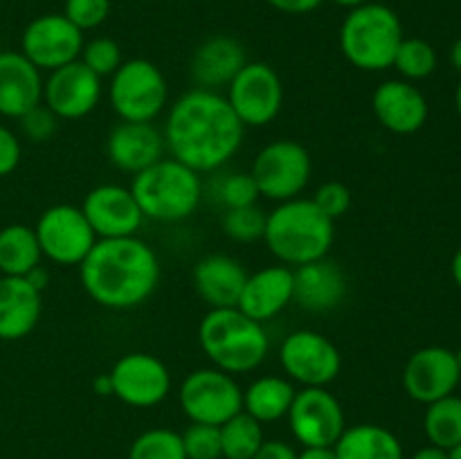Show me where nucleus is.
Wrapping results in <instances>:
<instances>
[{"label": "nucleus", "instance_id": "f257e3e1", "mask_svg": "<svg viewBox=\"0 0 461 459\" xmlns=\"http://www.w3.org/2000/svg\"><path fill=\"white\" fill-rule=\"evenodd\" d=\"M246 126L219 90L192 88L180 94L167 112L165 148L174 160L196 174L228 165L243 144Z\"/></svg>", "mask_w": 461, "mask_h": 459}, {"label": "nucleus", "instance_id": "f03ea898", "mask_svg": "<svg viewBox=\"0 0 461 459\" xmlns=\"http://www.w3.org/2000/svg\"><path fill=\"white\" fill-rule=\"evenodd\" d=\"M86 295L104 309L126 310L144 304L160 282V261L147 241L135 237L97 238L79 264Z\"/></svg>", "mask_w": 461, "mask_h": 459}, {"label": "nucleus", "instance_id": "7ed1b4c3", "mask_svg": "<svg viewBox=\"0 0 461 459\" xmlns=\"http://www.w3.org/2000/svg\"><path fill=\"white\" fill-rule=\"evenodd\" d=\"M336 238V220L329 219L311 198L277 202L266 216L264 241L288 268L324 259Z\"/></svg>", "mask_w": 461, "mask_h": 459}, {"label": "nucleus", "instance_id": "20e7f679", "mask_svg": "<svg viewBox=\"0 0 461 459\" xmlns=\"http://www.w3.org/2000/svg\"><path fill=\"white\" fill-rule=\"evenodd\" d=\"M198 345L212 367L237 376L261 367L270 349L264 324L246 313L230 309H210L198 324Z\"/></svg>", "mask_w": 461, "mask_h": 459}, {"label": "nucleus", "instance_id": "39448f33", "mask_svg": "<svg viewBox=\"0 0 461 459\" xmlns=\"http://www.w3.org/2000/svg\"><path fill=\"white\" fill-rule=\"evenodd\" d=\"M131 192L144 219L178 223L196 214L203 198V183L201 174L169 156L135 174Z\"/></svg>", "mask_w": 461, "mask_h": 459}, {"label": "nucleus", "instance_id": "423d86ee", "mask_svg": "<svg viewBox=\"0 0 461 459\" xmlns=\"http://www.w3.org/2000/svg\"><path fill=\"white\" fill-rule=\"evenodd\" d=\"M403 39L401 18L383 3H365L349 9L340 27L342 54L363 72H383L392 68Z\"/></svg>", "mask_w": 461, "mask_h": 459}, {"label": "nucleus", "instance_id": "0eeeda50", "mask_svg": "<svg viewBox=\"0 0 461 459\" xmlns=\"http://www.w3.org/2000/svg\"><path fill=\"white\" fill-rule=\"evenodd\" d=\"M108 102L122 122H153L169 102V84L149 58H129L108 84Z\"/></svg>", "mask_w": 461, "mask_h": 459}, {"label": "nucleus", "instance_id": "6e6552de", "mask_svg": "<svg viewBox=\"0 0 461 459\" xmlns=\"http://www.w3.org/2000/svg\"><path fill=\"white\" fill-rule=\"evenodd\" d=\"M313 174V160L309 148L295 140L268 142L252 162L250 176L264 198L275 202L302 196Z\"/></svg>", "mask_w": 461, "mask_h": 459}, {"label": "nucleus", "instance_id": "1a4fd4ad", "mask_svg": "<svg viewBox=\"0 0 461 459\" xmlns=\"http://www.w3.org/2000/svg\"><path fill=\"white\" fill-rule=\"evenodd\" d=\"M178 400L192 423L223 426L243 410V390L230 374L203 367L183 378Z\"/></svg>", "mask_w": 461, "mask_h": 459}, {"label": "nucleus", "instance_id": "9d476101", "mask_svg": "<svg viewBox=\"0 0 461 459\" xmlns=\"http://www.w3.org/2000/svg\"><path fill=\"white\" fill-rule=\"evenodd\" d=\"M228 102L246 129L270 124L282 112L284 84L275 68L264 61H248L228 86Z\"/></svg>", "mask_w": 461, "mask_h": 459}, {"label": "nucleus", "instance_id": "9b49d317", "mask_svg": "<svg viewBox=\"0 0 461 459\" xmlns=\"http://www.w3.org/2000/svg\"><path fill=\"white\" fill-rule=\"evenodd\" d=\"M279 363L288 381L302 387H327L340 376V349L327 336L311 328H300L284 338Z\"/></svg>", "mask_w": 461, "mask_h": 459}, {"label": "nucleus", "instance_id": "f8f14e48", "mask_svg": "<svg viewBox=\"0 0 461 459\" xmlns=\"http://www.w3.org/2000/svg\"><path fill=\"white\" fill-rule=\"evenodd\" d=\"M34 232L41 255L57 266H79L97 243L88 219L75 205L48 207L36 220Z\"/></svg>", "mask_w": 461, "mask_h": 459}, {"label": "nucleus", "instance_id": "ddd939ff", "mask_svg": "<svg viewBox=\"0 0 461 459\" xmlns=\"http://www.w3.org/2000/svg\"><path fill=\"white\" fill-rule=\"evenodd\" d=\"M293 436L304 448L336 446L345 432V410L327 387H302L286 414Z\"/></svg>", "mask_w": 461, "mask_h": 459}, {"label": "nucleus", "instance_id": "4468645a", "mask_svg": "<svg viewBox=\"0 0 461 459\" xmlns=\"http://www.w3.org/2000/svg\"><path fill=\"white\" fill-rule=\"evenodd\" d=\"M113 396L131 408L160 405L171 392V374L158 356L144 351L124 354L111 372Z\"/></svg>", "mask_w": 461, "mask_h": 459}, {"label": "nucleus", "instance_id": "2eb2a0df", "mask_svg": "<svg viewBox=\"0 0 461 459\" xmlns=\"http://www.w3.org/2000/svg\"><path fill=\"white\" fill-rule=\"evenodd\" d=\"M84 43V32L72 25L63 14H43L23 32L21 52L41 72H52L77 61Z\"/></svg>", "mask_w": 461, "mask_h": 459}, {"label": "nucleus", "instance_id": "dca6fc26", "mask_svg": "<svg viewBox=\"0 0 461 459\" xmlns=\"http://www.w3.org/2000/svg\"><path fill=\"white\" fill-rule=\"evenodd\" d=\"M102 94V79L79 58L48 72L43 79V104L59 120H84L99 106Z\"/></svg>", "mask_w": 461, "mask_h": 459}, {"label": "nucleus", "instance_id": "f3484780", "mask_svg": "<svg viewBox=\"0 0 461 459\" xmlns=\"http://www.w3.org/2000/svg\"><path fill=\"white\" fill-rule=\"evenodd\" d=\"M461 381L457 356L448 346H423L408 358L403 367V390L417 403H435L455 394Z\"/></svg>", "mask_w": 461, "mask_h": 459}, {"label": "nucleus", "instance_id": "a211bd4d", "mask_svg": "<svg viewBox=\"0 0 461 459\" xmlns=\"http://www.w3.org/2000/svg\"><path fill=\"white\" fill-rule=\"evenodd\" d=\"M81 212L97 238L135 237L144 216L131 187L106 183L86 194Z\"/></svg>", "mask_w": 461, "mask_h": 459}, {"label": "nucleus", "instance_id": "6ab92c4d", "mask_svg": "<svg viewBox=\"0 0 461 459\" xmlns=\"http://www.w3.org/2000/svg\"><path fill=\"white\" fill-rule=\"evenodd\" d=\"M374 117L394 135H412L428 122V99L412 81L387 79L372 94Z\"/></svg>", "mask_w": 461, "mask_h": 459}, {"label": "nucleus", "instance_id": "aec40b11", "mask_svg": "<svg viewBox=\"0 0 461 459\" xmlns=\"http://www.w3.org/2000/svg\"><path fill=\"white\" fill-rule=\"evenodd\" d=\"M165 138L153 122H122L106 138V153L113 166L126 174H140L165 158Z\"/></svg>", "mask_w": 461, "mask_h": 459}, {"label": "nucleus", "instance_id": "412c9836", "mask_svg": "<svg viewBox=\"0 0 461 459\" xmlns=\"http://www.w3.org/2000/svg\"><path fill=\"white\" fill-rule=\"evenodd\" d=\"M43 104V75L23 52H0V115L21 120Z\"/></svg>", "mask_w": 461, "mask_h": 459}, {"label": "nucleus", "instance_id": "4be33fe9", "mask_svg": "<svg viewBox=\"0 0 461 459\" xmlns=\"http://www.w3.org/2000/svg\"><path fill=\"white\" fill-rule=\"evenodd\" d=\"M293 302V268L279 266H266L257 273L248 274L243 284L241 297L237 309L248 318L266 324L268 320L277 318L284 309Z\"/></svg>", "mask_w": 461, "mask_h": 459}, {"label": "nucleus", "instance_id": "5701e85b", "mask_svg": "<svg viewBox=\"0 0 461 459\" xmlns=\"http://www.w3.org/2000/svg\"><path fill=\"white\" fill-rule=\"evenodd\" d=\"M345 295V273L327 256L293 268V302H297L304 310L327 313L340 306Z\"/></svg>", "mask_w": 461, "mask_h": 459}, {"label": "nucleus", "instance_id": "b1692460", "mask_svg": "<svg viewBox=\"0 0 461 459\" xmlns=\"http://www.w3.org/2000/svg\"><path fill=\"white\" fill-rule=\"evenodd\" d=\"M246 63V48L232 36L219 34L205 39L194 50L189 72L196 88L221 90L228 88L230 81L239 75Z\"/></svg>", "mask_w": 461, "mask_h": 459}, {"label": "nucleus", "instance_id": "393cba45", "mask_svg": "<svg viewBox=\"0 0 461 459\" xmlns=\"http://www.w3.org/2000/svg\"><path fill=\"white\" fill-rule=\"evenodd\" d=\"M43 310V292L25 277L0 274V340H23L36 328Z\"/></svg>", "mask_w": 461, "mask_h": 459}, {"label": "nucleus", "instance_id": "a878e982", "mask_svg": "<svg viewBox=\"0 0 461 459\" xmlns=\"http://www.w3.org/2000/svg\"><path fill=\"white\" fill-rule=\"evenodd\" d=\"M248 273L243 264L230 255L203 256L192 273L194 288L210 309L237 306Z\"/></svg>", "mask_w": 461, "mask_h": 459}, {"label": "nucleus", "instance_id": "bb28decb", "mask_svg": "<svg viewBox=\"0 0 461 459\" xmlns=\"http://www.w3.org/2000/svg\"><path fill=\"white\" fill-rule=\"evenodd\" d=\"M333 450L338 459H403L399 436L376 423L345 428Z\"/></svg>", "mask_w": 461, "mask_h": 459}, {"label": "nucleus", "instance_id": "cd10ccee", "mask_svg": "<svg viewBox=\"0 0 461 459\" xmlns=\"http://www.w3.org/2000/svg\"><path fill=\"white\" fill-rule=\"evenodd\" d=\"M295 394L286 376H259L243 390V412L259 423H275L286 417Z\"/></svg>", "mask_w": 461, "mask_h": 459}, {"label": "nucleus", "instance_id": "c85d7f7f", "mask_svg": "<svg viewBox=\"0 0 461 459\" xmlns=\"http://www.w3.org/2000/svg\"><path fill=\"white\" fill-rule=\"evenodd\" d=\"M41 259L43 255L34 228L23 223L0 228V274L25 277L41 264Z\"/></svg>", "mask_w": 461, "mask_h": 459}, {"label": "nucleus", "instance_id": "c756f323", "mask_svg": "<svg viewBox=\"0 0 461 459\" xmlns=\"http://www.w3.org/2000/svg\"><path fill=\"white\" fill-rule=\"evenodd\" d=\"M423 430L432 446L453 450L461 444V396L450 394L444 399L428 403L423 417Z\"/></svg>", "mask_w": 461, "mask_h": 459}, {"label": "nucleus", "instance_id": "7c9ffc66", "mask_svg": "<svg viewBox=\"0 0 461 459\" xmlns=\"http://www.w3.org/2000/svg\"><path fill=\"white\" fill-rule=\"evenodd\" d=\"M223 459H252L266 441L264 423L241 410L230 421L219 426Z\"/></svg>", "mask_w": 461, "mask_h": 459}, {"label": "nucleus", "instance_id": "2f4dec72", "mask_svg": "<svg viewBox=\"0 0 461 459\" xmlns=\"http://www.w3.org/2000/svg\"><path fill=\"white\" fill-rule=\"evenodd\" d=\"M392 68H396L405 81L428 79L437 70V50L423 39H403Z\"/></svg>", "mask_w": 461, "mask_h": 459}, {"label": "nucleus", "instance_id": "473e14b6", "mask_svg": "<svg viewBox=\"0 0 461 459\" xmlns=\"http://www.w3.org/2000/svg\"><path fill=\"white\" fill-rule=\"evenodd\" d=\"M129 459H187L183 436L169 428H151L135 436Z\"/></svg>", "mask_w": 461, "mask_h": 459}, {"label": "nucleus", "instance_id": "72a5a7b5", "mask_svg": "<svg viewBox=\"0 0 461 459\" xmlns=\"http://www.w3.org/2000/svg\"><path fill=\"white\" fill-rule=\"evenodd\" d=\"M266 212L259 205L234 207L225 210L223 214V230L230 238L239 243H255L264 238L266 230Z\"/></svg>", "mask_w": 461, "mask_h": 459}, {"label": "nucleus", "instance_id": "f704fd0d", "mask_svg": "<svg viewBox=\"0 0 461 459\" xmlns=\"http://www.w3.org/2000/svg\"><path fill=\"white\" fill-rule=\"evenodd\" d=\"M79 61L88 70H93L99 79H104V76L115 75L124 58H122V48L117 45V40L108 39V36H97V39L84 43Z\"/></svg>", "mask_w": 461, "mask_h": 459}, {"label": "nucleus", "instance_id": "c9c22d12", "mask_svg": "<svg viewBox=\"0 0 461 459\" xmlns=\"http://www.w3.org/2000/svg\"><path fill=\"white\" fill-rule=\"evenodd\" d=\"M216 198L221 201V205L225 210H234V207H246L255 205L261 198L259 189H257L255 178L250 176V171H234V174L225 176L223 180L216 187Z\"/></svg>", "mask_w": 461, "mask_h": 459}, {"label": "nucleus", "instance_id": "e433bc0d", "mask_svg": "<svg viewBox=\"0 0 461 459\" xmlns=\"http://www.w3.org/2000/svg\"><path fill=\"white\" fill-rule=\"evenodd\" d=\"M183 446L187 459H221V430L219 426H207V423H189L183 432Z\"/></svg>", "mask_w": 461, "mask_h": 459}, {"label": "nucleus", "instance_id": "4c0bfd02", "mask_svg": "<svg viewBox=\"0 0 461 459\" xmlns=\"http://www.w3.org/2000/svg\"><path fill=\"white\" fill-rule=\"evenodd\" d=\"M111 12V0H66L63 16L81 32L102 25Z\"/></svg>", "mask_w": 461, "mask_h": 459}, {"label": "nucleus", "instance_id": "58836bf2", "mask_svg": "<svg viewBox=\"0 0 461 459\" xmlns=\"http://www.w3.org/2000/svg\"><path fill=\"white\" fill-rule=\"evenodd\" d=\"M311 201L324 212L331 220L342 219L347 212L351 210V189L345 183H338V180H329V183L320 184L315 189L313 198Z\"/></svg>", "mask_w": 461, "mask_h": 459}, {"label": "nucleus", "instance_id": "ea45409f", "mask_svg": "<svg viewBox=\"0 0 461 459\" xmlns=\"http://www.w3.org/2000/svg\"><path fill=\"white\" fill-rule=\"evenodd\" d=\"M18 122H21L23 135H25L30 142H45V140H50L54 133H57V126H59V117L54 115L45 104L34 106Z\"/></svg>", "mask_w": 461, "mask_h": 459}, {"label": "nucleus", "instance_id": "a19ab883", "mask_svg": "<svg viewBox=\"0 0 461 459\" xmlns=\"http://www.w3.org/2000/svg\"><path fill=\"white\" fill-rule=\"evenodd\" d=\"M23 147L18 135L12 129L0 124V178L14 174L16 166L21 165Z\"/></svg>", "mask_w": 461, "mask_h": 459}, {"label": "nucleus", "instance_id": "79ce46f5", "mask_svg": "<svg viewBox=\"0 0 461 459\" xmlns=\"http://www.w3.org/2000/svg\"><path fill=\"white\" fill-rule=\"evenodd\" d=\"M266 3L282 14L302 16V14H311L313 9H318L324 0H266Z\"/></svg>", "mask_w": 461, "mask_h": 459}, {"label": "nucleus", "instance_id": "37998d69", "mask_svg": "<svg viewBox=\"0 0 461 459\" xmlns=\"http://www.w3.org/2000/svg\"><path fill=\"white\" fill-rule=\"evenodd\" d=\"M252 459H297V453L284 441L266 439Z\"/></svg>", "mask_w": 461, "mask_h": 459}, {"label": "nucleus", "instance_id": "c03bdc74", "mask_svg": "<svg viewBox=\"0 0 461 459\" xmlns=\"http://www.w3.org/2000/svg\"><path fill=\"white\" fill-rule=\"evenodd\" d=\"M297 459H338L333 446H315V448H302Z\"/></svg>", "mask_w": 461, "mask_h": 459}, {"label": "nucleus", "instance_id": "a18cd8bd", "mask_svg": "<svg viewBox=\"0 0 461 459\" xmlns=\"http://www.w3.org/2000/svg\"><path fill=\"white\" fill-rule=\"evenodd\" d=\"M25 279L32 284V286L36 288V291L43 292L45 288H48V284H50V273L45 270V266L39 264L34 270H32V273L25 274Z\"/></svg>", "mask_w": 461, "mask_h": 459}, {"label": "nucleus", "instance_id": "49530a36", "mask_svg": "<svg viewBox=\"0 0 461 459\" xmlns=\"http://www.w3.org/2000/svg\"><path fill=\"white\" fill-rule=\"evenodd\" d=\"M412 459H450L448 450L439 448V446H426V448H419L417 453L412 454Z\"/></svg>", "mask_w": 461, "mask_h": 459}, {"label": "nucleus", "instance_id": "de8ad7c7", "mask_svg": "<svg viewBox=\"0 0 461 459\" xmlns=\"http://www.w3.org/2000/svg\"><path fill=\"white\" fill-rule=\"evenodd\" d=\"M93 392L99 396H113L111 374H99V376L93 381Z\"/></svg>", "mask_w": 461, "mask_h": 459}, {"label": "nucleus", "instance_id": "09e8293b", "mask_svg": "<svg viewBox=\"0 0 461 459\" xmlns=\"http://www.w3.org/2000/svg\"><path fill=\"white\" fill-rule=\"evenodd\" d=\"M450 273H453V279L455 284L461 288V248L457 252H455L453 256V264H450Z\"/></svg>", "mask_w": 461, "mask_h": 459}, {"label": "nucleus", "instance_id": "8fccbe9b", "mask_svg": "<svg viewBox=\"0 0 461 459\" xmlns=\"http://www.w3.org/2000/svg\"><path fill=\"white\" fill-rule=\"evenodd\" d=\"M450 63H453L455 70L461 72V36L455 40L453 48H450Z\"/></svg>", "mask_w": 461, "mask_h": 459}, {"label": "nucleus", "instance_id": "3c124183", "mask_svg": "<svg viewBox=\"0 0 461 459\" xmlns=\"http://www.w3.org/2000/svg\"><path fill=\"white\" fill-rule=\"evenodd\" d=\"M336 4H340V7H347V9H354V7H360V4L369 3V0H333Z\"/></svg>", "mask_w": 461, "mask_h": 459}, {"label": "nucleus", "instance_id": "603ef678", "mask_svg": "<svg viewBox=\"0 0 461 459\" xmlns=\"http://www.w3.org/2000/svg\"><path fill=\"white\" fill-rule=\"evenodd\" d=\"M455 108H457V112H459V117H461V79H459V84H457V90H455Z\"/></svg>", "mask_w": 461, "mask_h": 459}, {"label": "nucleus", "instance_id": "864d4df0", "mask_svg": "<svg viewBox=\"0 0 461 459\" xmlns=\"http://www.w3.org/2000/svg\"><path fill=\"white\" fill-rule=\"evenodd\" d=\"M448 454H450V459H461V444L455 446L453 450H448Z\"/></svg>", "mask_w": 461, "mask_h": 459}, {"label": "nucleus", "instance_id": "5fc2aeb1", "mask_svg": "<svg viewBox=\"0 0 461 459\" xmlns=\"http://www.w3.org/2000/svg\"><path fill=\"white\" fill-rule=\"evenodd\" d=\"M455 356H457V364H459V372H461V346L457 351H455Z\"/></svg>", "mask_w": 461, "mask_h": 459}]
</instances>
